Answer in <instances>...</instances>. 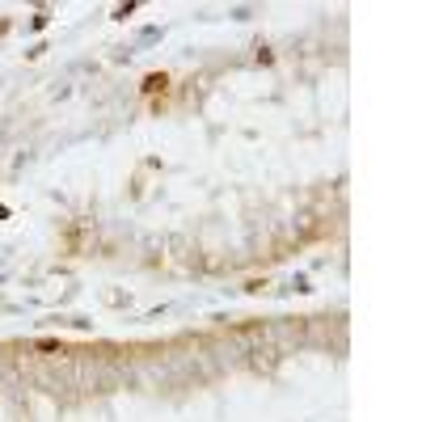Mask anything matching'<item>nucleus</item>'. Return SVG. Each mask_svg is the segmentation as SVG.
<instances>
[{
  "mask_svg": "<svg viewBox=\"0 0 422 422\" xmlns=\"http://www.w3.org/2000/svg\"><path fill=\"white\" fill-rule=\"evenodd\" d=\"M144 89H148V93H157V89H165V76H148V80H144Z\"/></svg>",
  "mask_w": 422,
  "mask_h": 422,
  "instance_id": "1",
  "label": "nucleus"
}]
</instances>
